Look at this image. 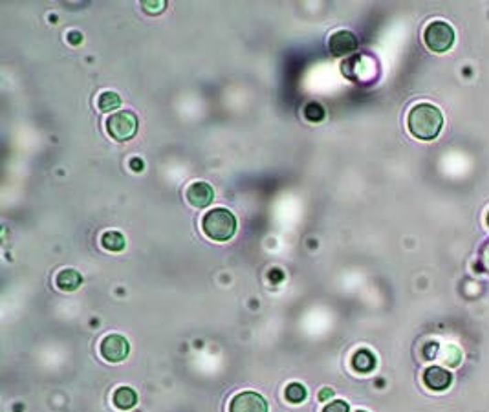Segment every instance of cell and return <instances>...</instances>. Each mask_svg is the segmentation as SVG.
Instances as JSON below:
<instances>
[{
    "mask_svg": "<svg viewBox=\"0 0 489 412\" xmlns=\"http://www.w3.org/2000/svg\"><path fill=\"white\" fill-rule=\"evenodd\" d=\"M408 131L418 140H435L441 131L444 118L435 105L419 103L408 112Z\"/></svg>",
    "mask_w": 489,
    "mask_h": 412,
    "instance_id": "6da1fadb",
    "label": "cell"
},
{
    "mask_svg": "<svg viewBox=\"0 0 489 412\" xmlns=\"http://www.w3.org/2000/svg\"><path fill=\"white\" fill-rule=\"evenodd\" d=\"M202 229L205 237L216 242H226L237 233V218L231 211H227L224 207L211 209L202 220Z\"/></svg>",
    "mask_w": 489,
    "mask_h": 412,
    "instance_id": "7a4b0ae2",
    "label": "cell"
},
{
    "mask_svg": "<svg viewBox=\"0 0 489 412\" xmlns=\"http://www.w3.org/2000/svg\"><path fill=\"white\" fill-rule=\"evenodd\" d=\"M107 132L116 141H129L138 132V118L129 110H121L107 120Z\"/></svg>",
    "mask_w": 489,
    "mask_h": 412,
    "instance_id": "3957f363",
    "label": "cell"
},
{
    "mask_svg": "<svg viewBox=\"0 0 489 412\" xmlns=\"http://www.w3.org/2000/svg\"><path fill=\"white\" fill-rule=\"evenodd\" d=\"M424 39L433 52H447L455 43V32L447 22L435 21L425 28Z\"/></svg>",
    "mask_w": 489,
    "mask_h": 412,
    "instance_id": "277c9868",
    "label": "cell"
},
{
    "mask_svg": "<svg viewBox=\"0 0 489 412\" xmlns=\"http://www.w3.org/2000/svg\"><path fill=\"white\" fill-rule=\"evenodd\" d=\"M129 350H130L129 341H127L123 336H116V334H112V336L105 337L101 343L103 358L107 359V361H110V363H119V361H123V359L129 356Z\"/></svg>",
    "mask_w": 489,
    "mask_h": 412,
    "instance_id": "5b68a950",
    "label": "cell"
},
{
    "mask_svg": "<svg viewBox=\"0 0 489 412\" xmlns=\"http://www.w3.org/2000/svg\"><path fill=\"white\" fill-rule=\"evenodd\" d=\"M229 412H268V402L257 392H242L231 400Z\"/></svg>",
    "mask_w": 489,
    "mask_h": 412,
    "instance_id": "8992f818",
    "label": "cell"
},
{
    "mask_svg": "<svg viewBox=\"0 0 489 412\" xmlns=\"http://www.w3.org/2000/svg\"><path fill=\"white\" fill-rule=\"evenodd\" d=\"M328 46H330L332 55L343 57V55H348L357 50V37L352 32L341 30V32L332 33V37L328 41Z\"/></svg>",
    "mask_w": 489,
    "mask_h": 412,
    "instance_id": "52a82bcc",
    "label": "cell"
},
{
    "mask_svg": "<svg viewBox=\"0 0 489 412\" xmlns=\"http://www.w3.org/2000/svg\"><path fill=\"white\" fill-rule=\"evenodd\" d=\"M213 198H215V191L209 184H204V182L193 184L187 189V200L194 207H207L213 202Z\"/></svg>",
    "mask_w": 489,
    "mask_h": 412,
    "instance_id": "ba28073f",
    "label": "cell"
},
{
    "mask_svg": "<svg viewBox=\"0 0 489 412\" xmlns=\"http://www.w3.org/2000/svg\"><path fill=\"white\" fill-rule=\"evenodd\" d=\"M452 376L449 370L441 369V367H430L425 370L424 381L425 385L433 389V391H446L447 387L451 385Z\"/></svg>",
    "mask_w": 489,
    "mask_h": 412,
    "instance_id": "9c48e42d",
    "label": "cell"
},
{
    "mask_svg": "<svg viewBox=\"0 0 489 412\" xmlns=\"http://www.w3.org/2000/svg\"><path fill=\"white\" fill-rule=\"evenodd\" d=\"M352 365H354V369L357 372L366 374V372H372V370L376 369V358H374V354L371 350H357L354 354V358H352Z\"/></svg>",
    "mask_w": 489,
    "mask_h": 412,
    "instance_id": "30bf717a",
    "label": "cell"
},
{
    "mask_svg": "<svg viewBox=\"0 0 489 412\" xmlns=\"http://www.w3.org/2000/svg\"><path fill=\"white\" fill-rule=\"evenodd\" d=\"M81 275L76 272V270H65L57 275V286L63 290V292H74L77 288L81 286Z\"/></svg>",
    "mask_w": 489,
    "mask_h": 412,
    "instance_id": "8fae6325",
    "label": "cell"
},
{
    "mask_svg": "<svg viewBox=\"0 0 489 412\" xmlns=\"http://www.w3.org/2000/svg\"><path fill=\"white\" fill-rule=\"evenodd\" d=\"M136 402H138V396H136V392L132 391V389H129V387H121V389L114 392V405L118 409L129 411V409L134 407Z\"/></svg>",
    "mask_w": 489,
    "mask_h": 412,
    "instance_id": "7c38bea8",
    "label": "cell"
},
{
    "mask_svg": "<svg viewBox=\"0 0 489 412\" xmlns=\"http://www.w3.org/2000/svg\"><path fill=\"white\" fill-rule=\"evenodd\" d=\"M101 244L105 250L118 253V251H123L125 237L121 233H118V231H107V233L101 237Z\"/></svg>",
    "mask_w": 489,
    "mask_h": 412,
    "instance_id": "4fadbf2b",
    "label": "cell"
},
{
    "mask_svg": "<svg viewBox=\"0 0 489 412\" xmlns=\"http://www.w3.org/2000/svg\"><path fill=\"white\" fill-rule=\"evenodd\" d=\"M119 105H121V99H119V96L116 92H103L99 98H97V107H99V110H103V112H110V110L118 109Z\"/></svg>",
    "mask_w": 489,
    "mask_h": 412,
    "instance_id": "5bb4252c",
    "label": "cell"
},
{
    "mask_svg": "<svg viewBox=\"0 0 489 412\" xmlns=\"http://www.w3.org/2000/svg\"><path fill=\"white\" fill-rule=\"evenodd\" d=\"M284 396L290 403H302L306 400V389L301 383H290L286 387Z\"/></svg>",
    "mask_w": 489,
    "mask_h": 412,
    "instance_id": "9a60e30c",
    "label": "cell"
},
{
    "mask_svg": "<svg viewBox=\"0 0 489 412\" xmlns=\"http://www.w3.org/2000/svg\"><path fill=\"white\" fill-rule=\"evenodd\" d=\"M304 116H306V120L319 123V121L324 120V109L319 103H310L304 109Z\"/></svg>",
    "mask_w": 489,
    "mask_h": 412,
    "instance_id": "2e32d148",
    "label": "cell"
},
{
    "mask_svg": "<svg viewBox=\"0 0 489 412\" xmlns=\"http://www.w3.org/2000/svg\"><path fill=\"white\" fill-rule=\"evenodd\" d=\"M323 412H348V405L341 402V400H335V402H332L330 405H326Z\"/></svg>",
    "mask_w": 489,
    "mask_h": 412,
    "instance_id": "e0dca14e",
    "label": "cell"
},
{
    "mask_svg": "<svg viewBox=\"0 0 489 412\" xmlns=\"http://www.w3.org/2000/svg\"><path fill=\"white\" fill-rule=\"evenodd\" d=\"M482 264H484V268L489 272V242L484 246V250H482Z\"/></svg>",
    "mask_w": 489,
    "mask_h": 412,
    "instance_id": "ac0fdd59",
    "label": "cell"
},
{
    "mask_svg": "<svg viewBox=\"0 0 489 412\" xmlns=\"http://www.w3.org/2000/svg\"><path fill=\"white\" fill-rule=\"evenodd\" d=\"M68 41H70L72 44H81L83 35L79 32H72L70 35H68Z\"/></svg>",
    "mask_w": 489,
    "mask_h": 412,
    "instance_id": "d6986e66",
    "label": "cell"
},
{
    "mask_svg": "<svg viewBox=\"0 0 489 412\" xmlns=\"http://www.w3.org/2000/svg\"><path fill=\"white\" fill-rule=\"evenodd\" d=\"M332 396H333L332 389H324V391L319 392V400H321V402H324V400H328V398H332Z\"/></svg>",
    "mask_w": 489,
    "mask_h": 412,
    "instance_id": "ffe728a7",
    "label": "cell"
},
{
    "mask_svg": "<svg viewBox=\"0 0 489 412\" xmlns=\"http://www.w3.org/2000/svg\"><path fill=\"white\" fill-rule=\"evenodd\" d=\"M130 167L134 169V171H143V162H141L140 158H134V160L130 162Z\"/></svg>",
    "mask_w": 489,
    "mask_h": 412,
    "instance_id": "44dd1931",
    "label": "cell"
},
{
    "mask_svg": "<svg viewBox=\"0 0 489 412\" xmlns=\"http://www.w3.org/2000/svg\"><path fill=\"white\" fill-rule=\"evenodd\" d=\"M163 8H165V2H160V4H156V6L145 4V10H147V11H156V10H163Z\"/></svg>",
    "mask_w": 489,
    "mask_h": 412,
    "instance_id": "7402d4cb",
    "label": "cell"
},
{
    "mask_svg": "<svg viewBox=\"0 0 489 412\" xmlns=\"http://www.w3.org/2000/svg\"><path fill=\"white\" fill-rule=\"evenodd\" d=\"M488 224H489V215H488Z\"/></svg>",
    "mask_w": 489,
    "mask_h": 412,
    "instance_id": "603a6c76",
    "label": "cell"
},
{
    "mask_svg": "<svg viewBox=\"0 0 489 412\" xmlns=\"http://www.w3.org/2000/svg\"><path fill=\"white\" fill-rule=\"evenodd\" d=\"M360 412H365V411H360Z\"/></svg>",
    "mask_w": 489,
    "mask_h": 412,
    "instance_id": "cb8c5ba5",
    "label": "cell"
}]
</instances>
